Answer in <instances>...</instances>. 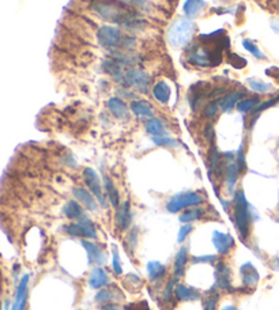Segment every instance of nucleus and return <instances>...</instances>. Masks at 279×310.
<instances>
[{"mask_svg":"<svg viewBox=\"0 0 279 310\" xmlns=\"http://www.w3.org/2000/svg\"><path fill=\"white\" fill-rule=\"evenodd\" d=\"M231 204H233V222H235L236 231L239 234L240 241L247 244L251 237L252 223L258 216H256L255 211H252L251 204L241 189H237L235 192Z\"/></svg>","mask_w":279,"mask_h":310,"instance_id":"obj_1","label":"nucleus"},{"mask_svg":"<svg viewBox=\"0 0 279 310\" xmlns=\"http://www.w3.org/2000/svg\"><path fill=\"white\" fill-rule=\"evenodd\" d=\"M91 8L101 19L120 26L139 16L136 8L128 7L119 0H93Z\"/></svg>","mask_w":279,"mask_h":310,"instance_id":"obj_2","label":"nucleus"},{"mask_svg":"<svg viewBox=\"0 0 279 310\" xmlns=\"http://www.w3.org/2000/svg\"><path fill=\"white\" fill-rule=\"evenodd\" d=\"M97 41L102 48L106 49L108 52H114V50H124V52H134L138 41L130 33L126 34L120 29L110 26V24H104L97 30Z\"/></svg>","mask_w":279,"mask_h":310,"instance_id":"obj_3","label":"nucleus"},{"mask_svg":"<svg viewBox=\"0 0 279 310\" xmlns=\"http://www.w3.org/2000/svg\"><path fill=\"white\" fill-rule=\"evenodd\" d=\"M196 26L190 19H177L168 30V42L174 48L188 46L195 34Z\"/></svg>","mask_w":279,"mask_h":310,"instance_id":"obj_4","label":"nucleus"},{"mask_svg":"<svg viewBox=\"0 0 279 310\" xmlns=\"http://www.w3.org/2000/svg\"><path fill=\"white\" fill-rule=\"evenodd\" d=\"M204 201H206L204 196L200 195L199 192H180V193L170 196L169 200L166 201V211L170 212V214H177V212L187 210V208L202 205Z\"/></svg>","mask_w":279,"mask_h":310,"instance_id":"obj_5","label":"nucleus"},{"mask_svg":"<svg viewBox=\"0 0 279 310\" xmlns=\"http://www.w3.org/2000/svg\"><path fill=\"white\" fill-rule=\"evenodd\" d=\"M83 181H85L87 189L97 199L98 204L102 208H108V197H106L105 192H104V185H102V181L100 178V175L97 174V171L91 169V167H86L83 170Z\"/></svg>","mask_w":279,"mask_h":310,"instance_id":"obj_6","label":"nucleus"},{"mask_svg":"<svg viewBox=\"0 0 279 310\" xmlns=\"http://www.w3.org/2000/svg\"><path fill=\"white\" fill-rule=\"evenodd\" d=\"M127 89H135L141 93H147L151 87V76L138 67H131L126 71Z\"/></svg>","mask_w":279,"mask_h":310,"instance_id":"obj_7","label":"nucleus"},{"mask_svg":"<svg viewBox=\"0 0 279 310\" xmlns=\"http://www.w3.org/2000/svg\"><path fill=\"white\" fill-rule=\"evenodd\" d=\"M215 283L214 289L223 290V291H233V277H231V269L229 264L225 261L218 260L215 263Z\"/></svg>","mask_w":279,"mask_h":310,"instance_id":"obj_8","label":"nucleus"},{"mask_svg":"<svg viewBox=\"0 0 279 310\" xmlns=\"http://www.w3.org/2000/svg\"><path fill=\"white\" fill-rule=\"evenodd\" d=\"M114 224L120 231H126L132 224V208L130 200H124L120 203L114 212Z\"/></svg>","mask_w":279,"mask_h":310,"instance_id":"obj_9","label":"nucleus"},{"mask_svg":"<svg viewBox=\"0 0 279 310\" xmlns=\"http://www.w3.org/2000/svg\"><path fill=\"white\" fill-rule=\"evenodd\" d=\"M82 246L85 248L86 253H87V263L89 265H96V267H101L106 261V253L105 249L102 248L101 245L94 244L90 240H83L81 242Z\"/></svg>","mask_w":279,"mask_h":310,"instance_id":"obj_10","label":"nucleus"},{"mask_svg":"<svg viewBox=\"0 0 279 310\" xmlns=\"http://www.w3.org/2000/svg\"><path fill=\"white\" fill-rule=\"evenodd\" d=\"M207 90H208L207 83H196L191 87L190 93H188V102H190L192 110L198 112L204 105L206 98L210 97V93Z\"/></svg>","mask_w":279,"mask_h":310,"instance_id":"obj_11","label":"nucleus"},{"mask_svg":"<svg viewBox=\"0 0 279 310\" xmlns=\"http://www.w3.org/2000/svg\"><path fill=\"white\" fill-rule=\"evenodd\" d=\"M213 245H214L215 250L219 256H226L231 252V249L235 248L236 241L235 238L229 234V232H222L215 230L213 232Z\"/></svg>","mask_w":279,"mask_h":310,"instance_id":"obj_12","label":"nucleus"},{"mask_svg":"<svg viewBox=\"0 0 279 310\" xmlns=\"http://www.w3.org/2000/svg\"><path fill=\"white\" fill-rule=\"evenodd\" d=\"M240 279H241V286L245 289L253 290L259 283L260 275L258 272V269L253 267L252 263H244L240 267Z\"/></svg>","mask_w":279,"mask_h":310,"instance_id":"obj_13","label":"nucleus"},{"mask_svg":"<svg viewBox=\"0 0 279 310\" xmlns=\"http://www.w3.org/2000/svg\"><path fill=\"white\" fill-rule=\"evenodd\" d=\"M124 299V294L119 290L116 286H106L102 287L96 294V302L100 305H106V303H116Z\"/></svg>","mask_w":279,"mask_h":310,"instance_id":"obj_14","label":"nucleus"},{"mask_svg":"<svg viewBox=\"0 0 279 310\" xmlns=\"http://www.w3.org/2000/svg\"><path fill=\"white\" fill-rule=\"evenodd\" d=\"M73 196L75 197L77 201H79V203L83 205L85 210H87V211L90 212L98 211V205H100V204H98L97 199L94 197V195L89 189L82 187H75L73 189Z\"/></svg>","mask_w":279,"mask_h":310,"instance_id":"obj_15","label":"nucleus"},{"mask_svg":"<svg viewBox=\"0 0 279 310\" xmlns=\"http://www.w3.org/2000/svg\"><path fill=\"white\" fill-rule=\"evenodd\" d=\"M102 71L108 73V75H109L114 82H118L122 87H127L126 71L123 69V67L119 64L118 61L112 60L110 57L108 60H104V63H102Z\"/></svg>","mask_w":279,"mask_h":310,"instance_id":"obj_16","label":"nucleus"},{"mask_svg":"<svg viewBox=\"0 0 279 310\" xmlns=\"http://www.w3.org/2000/svg\"><path fill=\"white\" fill-rule=\"evenodd\" d=\"M174 298L180 302H192L202 299V293L195 287L177 283L174 287Z\"/></svg>","mask_w":279,"mask_h":310,"instance_id":"obj_17","label":"nucleus"},{"mask_svg":"<svg viewBox=\"0 0 279 310\" xmlns=\"http://www.w3.org/2000/svg\"><path fill=\"white\" fill-rule=\"evenodd\" d=\"M108 110H109L112 116L119 120H126L130 117V108L126 102L123 101L120 97H112L106 102Z\"/></svg>","mask_w":279,"mask_h":310,"instance_id":"obj_18","label":"nucleus"},{"mask_svg":"<svg viewBox=\"0 0 279 310\" xmlns=\"http://www.w3.org/2000/svg\"><path fill=\"white\" fill-rule=\"evenodd\" d=\"M190 260V254H188V246H181L176 253L173 261V277L176 279H181L185 273V267Z\"/></svg>","mask_w":279,"mask_h":310,"instance_id":"obj_19","label":"nucleus"},{"mask_svg":"<svg viewBox=\"0 0 279 310\" xmlns=\"http://www.w3.org/2000/svg\"><path fill=\"white\" fill-rule=\"evenodd\" d=\"M245 97H247V94L243 90H235V91L226 93L222 98H219L221 99V112H223V113L231 112L237 106V104Z\"/></svg>","mask_w":279,"mask_h":310,"instance_id":"obj_20","label":"nucleus"},{"mask_svg":"<svg viewBox=\"0 0 279 310\" xmlns=\"http://www.w3.org/2000/svg\"><path fill=\"white\" fill-rule=\"evenodd\" d=\"M109 285V275L102 267H94L89 275L90 289L100 290Z\"/></svg>","mask_w":279,"mask_h":310,"instance_id":"obj_21","label":"nucleus"},{"mask_svg":"<svg viewBox=\"0 0 279 310\" xmlns=\"http://www.w3.org/2000/svg\"><path fill=\"white\" fill-rule=\"evenodd\" d=\"M29 277H30L29 275H25V276L20 279L15 293V301H14V305H12L11 310H25L26 301H28Z\"/></svg>","mask_w":279,"mask_h":310,"instance_id":"obj_22","label":"nucleus"},{"mask_svg":"<svg viewBox=\"0 0 279 310\" xmlns=\"http://www.w3.org/2000/svg\"><path fill=\"white\" fill-rule=\"evenodd\" d=\"M110 59L118 61L122 67H134L142 60L141 56L134 52H124V50H114L110 52Z\"/></svg>","mask_w":279,"mask_h":310,"instance_id":"obj_23","label":"nucleus"},{"mask_svg":"<svg viewBox=\"0 0 279 310\" xmlns=\"http://www.w3.org/2000/svg\"><path fill=\"white\" fill-rule=\"evenodd\" d=\"M102 185H104V192H105L106 197L109 200L110 205L113 208H118L120 205V193H119V189L116 188L114 183L112 181L109 175H104L102 177Z\"/></svg>","mask_w":279,"mask_h":310,"instance_id":"obj_24","label":"nucleus"},{"mask_svg":"<svg viewBox=\"0 0 279 310\" xmlns=\"http://www.w3.org/2000/svg\"><path fill=\"white\" fill-rule=\"evenodd\" d=\"M131 112L141 118H151L154 117V109L151 104H149L145 99H132L130 104Z\"/></svg>","mask_w":279,"mask_h":310,"instance_id":"obj_25","label":"nucleus"},{"mask_svg":"<svg viewBox=\"0 0 279 310\" xmlns=\"http://www.w3.org/2000/svg\"><path fill=\"white\" fill-rule=\"evenodd\" d=\"M63 214L71 220H79L81 218H83V216L86 215L83 205H82L79 201H75V200H68V201L64 204Z\"/></svg>","mask_w":279,"mask_h":310,"instance_id":"obj_26","label":"nucleus"},{"mask_svg":"<svg viewBox=\"0 0 279 310\" xmlns=\"http://www.w3.org/2000/svg\"><path fill=\"white\" fill-rule=\"evenodd\" d=\"M151 93H153V97L155 98L159 104L165 105V104L169 102L170 95H172V90H170L169 85H168L166 82L159 81L153 86Z\"/></svg>","mask_w":279,"mask_h":310,"instance_id":"obj_27","label":"nucleus"},{"mask_svg":"<svg viewBox=\"0 0 279 310\" xmlns=\"http://www.w3.org/2000/svg\"><path fill=\"white\" fill-rule=\"evenodd\" d=\"M147 275L151 283H159L166 276V267L159 261H149Z\"/></svg>","mask_w":279,"mask_h":310,"instance_id":"obj_28","label":"nucleus"},{"mask_svg":"<svg viewBox=\"0 0 279 310\" xmlns=\"http://www.w3.org/2000/svg\"><path fill=\"white\" fill-rule=\"evenodd\" d=\"M240 175L241 174H240L239 167H237L236 162L227 163L226 167H225V179H226L227 192H230V193L235 192V188L237 185V183H239Z\"/></svg>","mask_w":279,"mask_h":310,"instance_id":"obj_29","label":"nucleus"},{"mask_svg":"<svg viewBox=\"0 0 279 310\" xmlns=\"http://www.w3.org/2000/svg\"><path fill=\"white\" fill-rule=\"evenodd\" d=\"M206 6L207 3L204 0H187L182 6V10L188 19H195L200 15V12L204 10Z\"/></svg>","mask_w":279,"mask_h":310,"instance_id":"obj_30","label":"nucleus"},{"mask_svg":"<svg viewBox=\"0 0 279 310\" xmlns=\"http://www.w3.org/2000/svg\"><path fill=\"white\" fill-rule=\"evenodd\" d=\"M145 130L151 136H166V134H168L165 122L162 121L161 118L157 117L147 118V121L145 122Z\"/></svg>","mask_w":279,"mask_h":310,"instance_id":"obj_31","label":"nucleus"},{"mask_svg":"<svg viewBox=\"0 0 279 310\" xmlns=\"http://www.w3.org/2000/svg\"><path fill=\"white\" fill-rule=\"evenodd\" d=\"M206 212H207L206 210L203 207H200V205H198V207L187 208V210H184V212L180 214L178 220H180L181 223H192V222H196V220L202 219L203 216L206 215Z\"/></svg>","mask_w":279,"mask_h":310,"instance_id":"obj_32","label":"nucleus"},{"mask_svg":"<svg viewBox=\"0 0 279 310\" xmlns=\"http://www.w3.org/2000/svg\"><path fill=\"white\" fill-rule=\"evenodd\" d=\"M75 222H78V223L81 224L82 231H83V237H85V238H87V240H94V238H97L98 237L97 227H96V223L90 219L89 216L85 215L79 220H75Z\"/></svg>","mask_w":279,"mask_h":310,"instance_id":"obj_33","label":"nucleus"},{"mask_svg":"<svg viewBox=\"0 0 279 310\" xmlns=\"http://www.w3.org/2000/svg\"><path fill=\"white\" fill-rule=\"evenodd\" d=\"M276 104H279V94L278 95H274V97H271V98H268L267 101L260 102L259 105L256 106L255 109L252 110L251 113H249V116L252 117V124L258 120V117L260 116V113H263L264 110L270 109V108H272V106H275Z\"/></svg>","mask_w":279,"mask_h":310,"instance_id":"obj_34","label":"nucleus"},{"mask_svg":"<svg viewBox=\"0 0 279 310\" xmlns=\"http://www.w3.org/2000/svg\"><path fill=\"white\" fill-rule=\"evenodd\" d=\"M260 98L259 97H245L243 98L241 101L237 104L236 109L239 110L240 113H251L252 110L255 109L256 106L260 104Z\"/></svg>","mask_w":279,"mask_h":310,"instance_id":"obj_35","label":"nucleus"},{"mask_svg":"<svg viewBox=\"0 0 279 310\" xmlns=\"http://www.w3.org/2000/svg\"><path fill=\"white\" fill-rule=\"evenodd\" d=\"M247 85L248 87L252 90V91H255V93H259V94H266V93H270L274 87H272V85H270V83H266V82L260 81V79H256V77H249L247 81Z\"/></svg>","mask_w":279,"mask_h":310,"instance_id":"obj_36","label":"nucleus"},{"mask_svg":"<svg viewBox=\"0 0 279 310\" xmlns=\"http://www.w3.org/2000/svg\"><path fill=\"white\" fill-rule=\"evenodd\" d=\"M219 301V294L217 293V289L211 287L203 298V310H217V305Z\"/></svg>","mask_w":279,"mask_h":310,"instance_id":"obj_37","label":"nucleus"},{"mask_svg":"<svg viewBox=\"0 0 279 310\" xmlns=\"http://www.w3.org/2000/svg\"><path fill=\"white\" fill-rule=\"evenodd\" d=\"M243 46L245 50H248V52L251 53L253 57H256V59H259V60H266V59H267L266 55L263 53V50H262L253 41L249 40V38H245V40L243 41Z\"/></svg>","mask_w":279,"mask_h":310,"instance_id":"obj_38","label":"nucleus"},{"mask_svg":"<svg viewBox=\"0 0 279 310\" xmlns=\"http://www.w3.org/2000/svg\"><path fill=\"white\" fill-rule=\"evenodd\" d=\"M221 110V99L217 98V99H211L208 104L203 106V113L207 118H214L218 112Z\"/></svg>","mask_w":279,"mask_h":310,"instance_id":"obj_39","label":"nucleus"},{"mask_svg":"<svg viewBox=\"0 0 279 310\" xmlns=\"http://www.w3.org/2000/svg\"><path fill=\"white\" fill-rule=\"evenodd\" d=\"M123 28L128 32H143L147 28V22L142 19L141 16H138V18H134V19L128 20L127 23L123 24Z\"/></svg>","mask_w":279,"mask_h":310,"instance_id":"obj_40","label":"nucleus"},{"mask_svg":"<svg viewBox=\"0 0 279 310\" xmlns=\"http://www.w3.org/2000/svg\"><path fill=\"white\" fill-rule=\"evenodd\" d=\"M151 140L158 147H165V148H176V147H178L177 140L170 138V136H153Z\"/></svg>","mask_w":279,"mask_h":310,"instance_id":"obj_41","label":"nucleus"},{"mask_svg":"<svg viewBox=\"0 0 279 310\" xmlns=\"http://www.w3.org/2000/svg\"><path fill=\"white\" fill-rule=\"evenodd\" d=\"M177 280L178 279H176V277H172V279L166 283L165 289L162 290V299H164V302H170L173 299L174 287L177 285Z\"/></svg>","mask_w":279,"mask_h":310,"instance_id":"obj_42","label":"nucleus"},{"mask_svg":"<svg viewBox=\"0 0 279 310\" xmlns=\"http://www.w3.org/2000/svg\"><path fill=\"white\" fill-rule=\"evenodd\" d=\"M235 162H236V165H237V167H239L240 174H243L244 171L247 170V159H245V152H244L243 144H241V146L239 147V150H237Z\"/></svg>","mask_w":279,"mask_h":310,"instance_id":"obj_43","label":"nucleus"},{"mask_svg":"<svg viewBox=\"0 0 279 310\" xmlns=\"http://www.w3.org/2000/svg\"><path fill=\"white\" fill-rule=\"evenodd\" d=\"M218 261L217 254H203V256H194L191 259V263L194 264H215Z\"/></svg>","mask_w":279,"mask_h":310,"instance_id":"obj_44","label":"nucleus"},{"mask_svg":"<svg viewBox=\"0 0 279 310\" xmlns=\"http://www.w3.org/2000/svg\"><path fill=\"white\" fill-rule=\"evenodd\" d=\"M112 268H113L114 273L116 275H122L123 273V267H122V261H120V254H119V250L116 246H112Z\"/></svg>","mask_w":279,"mask_h":310,"instance_id":"obj_45","label":"nucleus"},{"mask_svg":"<svg viewBox=\"0 0 279 310\" xmlns=\"http://www.w3.org/2000/svg\"><path fill=\"white\" fill-rule=\"evenodd\" d=\"M64 231L67 236L75 237V238H81V237H83V231H82L81 224L78 223V222H74V223L67 224V226L64 227Z\"/></svg>","mask_w":279,"mask_h":310,"instance_id":"obj_46","label":"nucleus"},{"mask_svg":"<svg viewBox=\"0 0 279 310\" xmlns=\"http://www.w3.org/2000/svg\"><path fill=\"white\" fill-rule=\"evenodd\" d=\"M194 231V226L191 223H184L180 227V230H178V234H177V242L178 244H184V241L188 238V236H190L191 232Z\"/></svg>","mask_w":279,"mask_h":310,"instance_id":"obj_47","label":"nucleus"},{"mask_svg":"<svg viewBox=\"0 0 279 310\" xmlns=\"http://www.w3.org/2000/svg\"><path fill=\"white\" fill-rule=\"evenodd\" d=\"M138 245V228L134 227L131 228L128 231V236H127V246H130V252H134V249L136 248Z\"/></svg>","mask_w":279,"mask_h":310,"instance_id":"obj_48","label":"nucleus"},{"mask_svg":"<svg viewBox=\"0 0 279 310\" xmlns=\"http://www.w3.org/2000/svg\"><path fill=\"white\" fill-rule=\"evenodd\" d=\"M126 310H151L150 309L149 303L146 301H139V302H132L130 305H127L124 307Z\"/></svg>","mask_w":279,"mask_h":310,"instance_id":"obj_49","label":"nucleus"},{"mask_svg":"<svg viewBox=\"0 0 279 310\" xmlns=\"http://www.w3.org/2000/svg\"><path fill=\"white\" fill-rule=\"evenodd\" d=\"M229 63H230L233 67H236V68H241V65H240L239 63H241L244 67L247 65V61L244 60V59H241L240 56H237V55H233V53H230V59H229Z\"/></svg>","mask_w":279,"mask_h":310,"instance_id":"obj_50","label":"nucleus"},{"mask_svg":"<svg viewBox=\"0 0 279 310\" xmlns=\"http://www.w3.org/2000/svg\"><path fill=\"white\" fill-rule=\"evenodd\" d=\"M204 136H206V139L208 140L210 143L214 142V128H213V125L211 124H207L206 130H204Z\"/></svg>","mask_w":279,"mask_h":310,"instance_id":"obj_51","label":"nucleus"},{"mask_svg":"<svg viewBox=\"0 0 279 310\" xmlns=\"http://www.w3.org/2000/svg\"><path fill=\"white\" fill-rule=\"evenodd\" d=\"M100 310H126L124 307L119 305V303H106L100 307Z\"/></svg>","mask_w":279,"mask_h":310,"instance_id":"obj_52","label":"nucleus"},{"mask_svg":"<svg viewBox=\"0 0 279 310\" xmlns=\"http://www.w3.org/2000/svg\"><path fill=\"white\" fill-rule=\"evenodd\" d=\"M118 94H119V97H120V98H122V97H126V98L134 97V94L131 93V91H128V89H127V87H122V89H119Z\"/></svg>","mask_w":279,"mask_h":310,"instance_id":"obj_53","label":"nucleus"},{"mask_svg":"<svg viewBox=\"0 0 279 310\" xmlns=\"http://www.w3.org/2000/svg\"><path fill=\"white\" fill-rule=\"evenodd\" d=\"M271 29L276 33V34H279V19L271 20Z\"/></svg>","mask_w":279,"mask_h":310,"instance_id":"obj_54","label":"nucleus"},{"mask_svg":"<svg viewBox=\"0 0 279 310\" xmlns=\"http://www.w3.org/2000/svg\"><path fill=\"white\" fill-rule=\"evenodd\" d=\"M221 310H240V309H237V307L233 305H226V306H223Z\"/></svg>","mask_w":279,"mask_h":310,"instance_id":"obj_55","label":"nucleus"},{"mask_svg":"<svg viewBox=\"0 0 279 310\" xmlns=\"http://www.w3.org/2000/svg\"><path fill=\"white\" fill-rule=\"evenodd\" d=\"M272 267H274V269L279 271V257H276L275 260H274V263H272Z\"/></svg>","mask_w":279,"mask_h":310,"instance_id":"obj_56","label":"nucleus"},{"mask_svg":"<svg viewBox=\"0 0 279 310\" xmlns=\"http://www.w3.org/2000/svg\"><path fill=\"white\" fill-rule=\"evenodd\" d=\"M218 2H229V0H218Z\"/></svg>","mask_w":279,"mask_h":310,"instance_id":"obj_57","label":"nucleus"},{"mask_svg":"<svg viewBox=\"0 0 279 310\" xmlns=\"http://www.w3.org/2000/svg\"><path fill=\"white\" fill-rule=\"evenodd\" d=\"M0 310H2V303H0Z\"/></svg>","mask_w":279,"mask_h":310,"instance_id":"obj_58","label":"nucleus"},{"mask_svg":"<svg viewBox=\"0 0 279 310\" xmlns=\"http://www.w3.org/2000/svg\"><path fill=\"white\" fill-rule=\"evenodd\" d=\"M146 2H147V0H146Z\"/></svg>","mask_w":279,"mask_h":310,"instance_id":"obj_59","label":"nucleus"}]
</instances>
